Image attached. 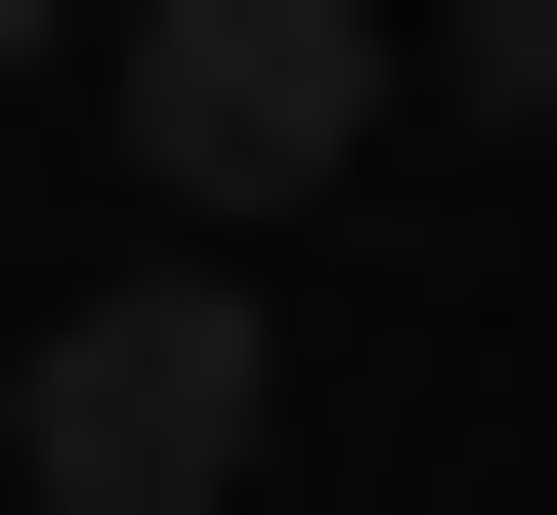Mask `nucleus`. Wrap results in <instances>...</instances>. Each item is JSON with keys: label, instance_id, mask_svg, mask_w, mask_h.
Returning a JSON list of instances; mask_svg holds the SVG:
<instances>
[{"label": "nucleus", "instance_id": "nucleus-2", "mask_svg": "<svg viewBox=\"0 0 557 515\" xmlns=\"http://www.w3.org/2000/svg\"><path fill=\"white\" fill-rule=\"evenodd\" d=\"M44 515H258V258H129L44 301V430H0Z\"/></svg>", "mask_w": 557, "mask_h": 515}, {"label": "nucleus", "instance_id": "nucleus-3", "mask_svg": "<svg viewBox=\"0 0 557 515\" xmlns=\"http://www.w3.org/2000/svg\"><path fill=\"white\" fill-rule=\"evenodd\" d=\"M0 430H44V301H0Z\"/></svg>", "mask_w": 557, "mask_h": 515}, {"label": "nucleus", "instance_id": "nucleus-1", "mask_svg": "<svg viewBox=\"0 0 557 515\" xmlns=\"http://www.w3.org/2000/svg\"><path fill=\"white\" fill-rule=\"evenodd\" d=\"M86 130H129V216H172V258H258L300 172L386 130V0H129V44H86Z\"/></svg>", "mask_w": 557, "mask_h": 515}]
</instances>
